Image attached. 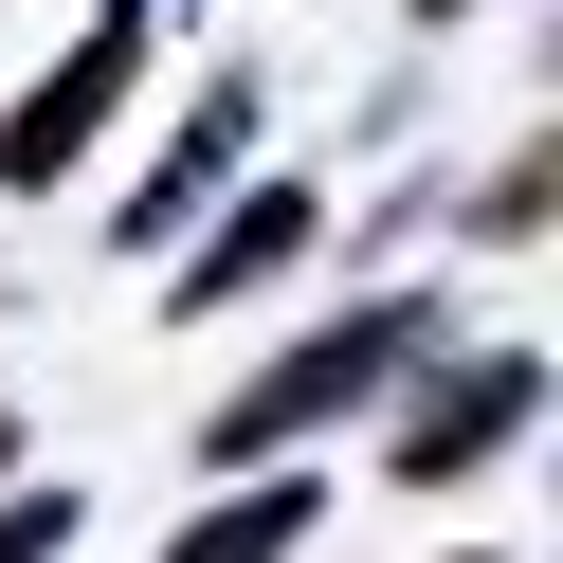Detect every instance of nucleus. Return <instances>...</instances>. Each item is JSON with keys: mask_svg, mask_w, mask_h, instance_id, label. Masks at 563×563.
Listing matches in <instances>:
<instances>
[{"mask_svg": "<svg viewBox=\"0 0 563 563\" xmlns=\"http://www.w3.org/2000/svg\"><path fill=\"white\" fill-rule=\"evenodd\" d=\"M255 128H273V110H255V74H200V110L164 128V164H146V183L110 200V236H128V255H164V236H183L200 200H219L236 164H255Z\"/></svg>", "mask_w": 563, "mask_h": 563, "instance_id": "obj_4", "label": "nucleus"}, {"mask_svg": "<svg viewBox=\"0 0 563 563\" xmlns=\"http://www.w3.org/2000/svg\"><path fill=\"white\" fill-rule=\"evenodd\" d=\"M0 473H19V400H0Z\"/></svg>", "mask_w": 563, "mask_h": 563, "instance_id": "obj_10", "label": "nucleus"}, {"mask_svg": "<svg viewBox=\"0 0 563 563\" xmlns=\"http://www.w3.org/2000/svg\"><path fill=\"white\" fill-rule=\"evenodd\" d=\"M55 545H74V490H19V473H0V563H55Z\"/></svg>", "mask_w": 563, "mask_h": 563, "instance_id": "obj_8", "label": "nucleus"}, {"mask_svg": "<svg viewBox=\"0 0 563 563\" xmlns=\"http://www.w3.org/2000/svg\"><path fill=\"white\" fill-rule=\"evenodd\" d=\"M219 200H236V219H183V236H200V255H183V309H255L273 273L309 255V219H328V200H309V183H255V164H236Z\"/></svg>", "mask_w": 563, "mask_h": 563, "instance_id": "obj_5", "label": "nucleus"}, {"mask_svg": "<svg viewBox=\"0 0 563 563\" xmlns=\"http://www.w3.org/2000/svg\"><path fill=\"white\" fill-rule=\"evenodd\" d=\"M146 91V0H91L74 19V55H55L19 110H0V200H55L91 146H110V110Z\"/></svg>", "mask_w": 563, "mask_h": 563, "instance_id": "obj_3", "label": "nucleus"}, {"mask_svg": "<svg viewBox=\"0 0 563 563\" xmlns=\"http://www.w3.org/2000/svg\"><path fill=\"white\" fill-rule=\"evenodd\" d=\"M382 400H400L382 473H400V490H454L473 454H509L527 418H545V345H454V328H437V345H418L400 382H382Z\"/></svg>", "mask_w": 563, "mask_h": 563, "instance_id": "obj_2", "label": "nucleus"}, {"mask_svg": "<svg viewBox=\"0 0 563 563\" xmlns=\"http://www.w3.org/2000/svg\"><path fill=\"white\" fill-rule=\"evenodd\" d=\"M437 328H454L437 291H364V309H328V328H291V345H273V364L236 382L219 418H200V454H219V473H255V454H309L328 418H364V400H382V382H400Z\"/></svg>", "mask_w": 563, "mask_h": 563, "instance_id": "obj_1", "label": "nucleus"}, {"mask_svg": "<svg viewBox=\"0 0 563 563\" xmlns=\"http://www.w3.org/2000/svg\"><path fill=\"white\" fill-rule=\"evenodd\" d=\"M400 19H418V37H454V19H473V0H400Z\"/></svg>", "mask_w": 563, "mask_h": 563, "instance_id": "obj_9", "label": "nucleus"}, {"mask_svg": "<svg viewBox=\"0 0 563 563\" xmlns=\"http://www.w3.org/2000/svg\"><path fill=\"white\" fill-rule=\"evenodd\" d=\"M309 527H328V490H309L291 454H255V490H219V509H200V527H183L164 563H291Z\"/></svg>", "mask_w": 563, "mask_h": 563, "instance_id": "obj_6", "label": "nucleus"}, {"mask_svg": "<svg viewBox=\"0 0 563 563\" xmlns=\"http://www.w3.org/2000/svg\"><path fill=\"white\" fill-rule=\"evenodd\" d=\"M545 200H563V164H545V146H509L473 200H454V236H473V255H527V236H545Z\"/></svg>", "mask_w": 563, "mask_h": 563, "instance_id": "obj_7", "label": "nucleus"}, {"mask_svg": "<svg viewBox=\"0 0 563 563\" xmlns=\"http://www.w3.org/2000/svg\"><path fill=\"white\" fill-rule=\"evenodd\" d=\"M454 563H509V545H454Z\"/></svg>", "mask_w": 563, "mask_h": 563, "instance_id": "obj_11", "label": "nucleus"}]
</instances>
